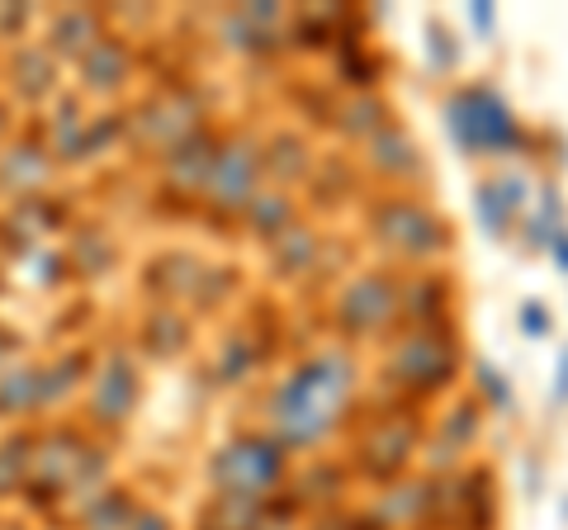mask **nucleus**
Returning <instances> with one entry per match:
<instances>
[{"label":"nucleus","instance_id":"1","mask_svg":"<svg viewBox=\"0 0 568 530\" xmlns=\"http://www.w3.org/2000/svg\"><path fill=\"white\" fill-rule=\"evenodd\" d=\"M355 394V369L342 350L327 356H308L304 365L284 379L271 394V431L284 450L290 446H313L317 436H327L336 427V417L346 412V402Z\"/></svg>","mask_w":568,"mask_h":530},{"label":"nucleus","instance_id":"2","mask_svg":"<svg viewBox=\"0 0 568 530\" xmlns=\"http://www.w3.org/2000/svg\"><path fill=\"white\" fill-rule=\"evenodd\" d=\"M446 129L465 156H488V152H521L526 133L511 104L488 91V85H459L446 100Z\"/></svg>","mask_w":568,"mask_h":530},{"label":"nucleus","instance_id":"3","mask_svg":"<svg viewBox=\"0 0 568 530\" xmlns=\"http://www.w3.org/2000/svg\"><path fill=\"white\" fill-rule=\"evenodd\" d=\"M284 473V446L275 436H237L233 446L213 455V483L223 498H261Z\"/></svg>","mask_w":568,"mask_h":530},{"label":"nucleus","instance_id":"4","mask_svg":"<svg viewBox=\"0 0 568 530\" xmlns=\"http://www.w3.org/2000/svg\"><path fill=\"white\" fill-rule=\"evenodd\" d=\"M375 237L384 246H394L398 256H436L440 246H446V223L426 204L407 200V194H394L375 214Z\"/></svg>","mask_w":568,"mask_h":530},{"label":"nucleus","instance_id":"5","mask_svg":"<svg viewBox=\"0 0 568 530\" xmlns=\"http://www.w3.org/2000/svg\"><path fill=\"white\" fill-rule=\"evenodd\" d=\"M394 375L403 388H417V394L440 388L455 375V346L436 337V327H422L403 346H394Z\"/></svg>","mask_w":568,"mask_h":530},{"label":"nucleus","instance_id":"6","mask_svg":"<svg viewBox=\"0 0 568 530\" xmlns=\"http://www.w3.org/2000/svg\"><path fill=\"white\" fill-rule=\"evenodd\" d=\"M398 313H403V289H398V279H388V275L355 279L342 298V323L351 332H375L384 323H394Z\"/></svg>","mask_w":568,"mask_h":530},{"label":"nucleus","instance_id":"7","mask_svg":"<svg viewBox=\"0 0 568 530\" xmlns=\"http://www.w3.org/2000/svg\"><path fill=\"white\" fill-rule=\"evenodd\" d=\"M256 171H261V156L256 147L233 143V147H219V162L209 171V200H219L223 208H246L256 200L252 185H256Z\"/></svg>","mask_w":568,"mask_h":530},{"label":"nucleus","instance_id":"8","mask_svg":"<svg viewBox=\"0 0 568 530\" xmlns=\"http://www.w3.org/2000/svg\"><path fill=\"white\" fill-rule=\"evenodd\" d=\"M474 208H478V223L488 227V237H493V242H503V237L511 233V214H507L503 194L493 190V181H478V190H474Z\"/></svg>","mask_w":568,"mask_h":530},{"label":"nucleus","instance_id":"9","mask_svg":"<svg viewBox=\"0 0 568 530\" xmlns=\"http://www.w3.org/2000/svg\"><path fill=\"white\" fill-rule=\"evenodd\" d=\"M52 48L58 52H81V48H95V20L81 10L62 14L58 24H52Z\"/></svg>","mask_w":568,"mask_h":530},{"label":"nucleus","instance_id":"10","mask_svg":"<svg viewBox=\"0 0 568 530\" xmlns=\"http://www.w3.org/2000/svg\"><path fill=\"white\" fill-rule=\"evenodd\" d=\"M474 388H478V398L488 402V408H497V412H507L511 408V394H507V379L497 375V369L488 365V360H478L474 365Z\"/></svg>","mask_w":568,"mask_h":530},{"label":"nucleus","instance_id":"11","mask_svg":"<svg viewBox=\"0 0 568 530\" xmlns=\"http://www.w3.org/2000/svg\"><path fill=\"white\" fill-rule=\"evenodd\" d=\"M436 58H440V72H450V67L459 62V52L450 48V33L440 24H432V67H436Z\"/></svg>","mask_w":568,"mask_h":530},{"label":"nucleus","instance_id":"12","mask_svg":"<svg viewBox=\"0 0 568 530\" xmlns=\"http://www.w3.org/2000/svg\"><path fill=\"white\" fill-rule=\"evenodd\" d=\"M521 332H526V337H545V332H549V308L536 304V298L521 308Z\"/></svg>","mask_w":568,"mask_h":530},{"label":"nucleus","instance_id":"13","mask_svg":"<svg viewBox=\"0 0 568 530\" xmlns=\"http://www.w3.org/2000/svg\"><path fill=\"white\" fill-rule=\"evenodd\" d=\"M469 24H474L478 33H493V29H497V14H493V6H469Z\"/></svg>","mask_w":568,"mask_h":530},{"label":"nucleus","instance_id":"14","mask_svg":"<svg viewBox=\"0 0 568 530\" xmlns=\"http://www.w3.org/2000/svg\"><path fill=\"white\" fill-rule=\"evenodd\" d=\"M555 402H559V408H568V350H564V360H559V379H555Z\"/></svg>","mask_w":568,"mask_h":530},{"label":"nucleus","instance_id":"15","mask_svg":"<svg viewBox=\"0 0 568 530\" xmlns=\"http://www.w3.org/2000/svg\"><path fill=\"white\" fill-rule=\"evenodd\" d=\"M549 256H555L559 271H568V227H564V233H559L555 242H549Z\"/></svg>","mask_w":568,"mask_h":530}]
</instances>
